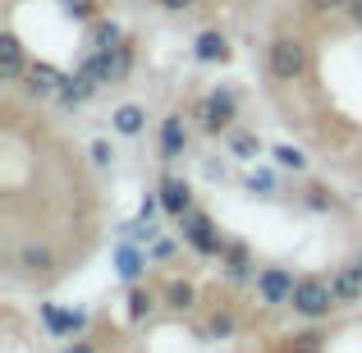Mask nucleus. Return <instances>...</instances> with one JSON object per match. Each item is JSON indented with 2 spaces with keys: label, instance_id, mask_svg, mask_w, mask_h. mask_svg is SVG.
<instances>
[{
  "label": "nucleus",
  "instance_id": "obj_1",
  "mask_svg": "<svg viewBox=\"0 0 362 353\" xmlns=\"http://www.w3.org/2000/svg\"><path fill=\"white\" fill-rule=\"evenodd\" d=\"M289 308L298 312V317H308V321L326 317L330 308H339V299H335V284H330V280H321V275H303V280L293 284V299H289Z\"/></svg>",
  "mask_w": 362,
  "mask_h": 353
},
{
  "label": "nucleus",
  "instance_id": "obj_2",
  "mask_svg": "<svg viewBox=\"0 0 362 353\" xmlns=\"http://www.w3.org/2000/svg\"><path fill=\"white\" fill-rule=\"evenodd\" d=\"M266 64H271V79H280V83L303 79V69H308V46H303V37H275L271 51H266Z\"/></svg>",
  "mask_w": 362,
  "mask_h": 353
},
{
  "label": "nucleus",
  "instance_id": "obj_3",
  "mask_svg": "<svg viewBox=\"0 0 362 353\" xmlns=\"http://www.w3.org/2000/svg\"><path fill=\"white\" fill-rule=\"evenodd\" d=\"M179 234H184V243L193 248V253H202V257H216L221 253V234H216V221L206 212H184L179 216Z\"/></svg>",
  "mask_w": 362,
  "mask_h": 353
},
{
  "label": "nucleus",
  "instance_id": "obj_4",
  "mask_svg": "<svg viewBox=\"0 0 362 353\" xmlns=\"http://www.w3.org/2000/svg\"><path fill=\"white\" fill-rule=\"evenodd\" d=\"M252 284H257V299L266 303V308H284V303L293 299V271L289 266H262V271L252 275Z\"/></svg>",
  "mask_w": 362,
  "mask_h": 353
},
{
  "label": "nucleus",
  "instance_id": "obj_5",
  "mask_svg": "<svg viewBox=\"0 0 362 353\" xmlns=\"http://www.w3.org/2000/svg\"><path fill=\"white\" fill-rule=\"evenodd\" d=\"M193 120L202 124L206 133H230V124H234V97H230V92H211V97H202L193 106Z\"/></svg>",
  "mask_w": 362,
  "mask_h": 353
},
{
  "label": "nucleus",
  "instance_id": "obj_6",
  "mask_svg": "<svg viewBox=\"0 0 362 353\" xmlns=\"http://www.w3.org/2000/svg\"><path fill=\"white\" fill-rule=\"evenodd\" d=\"M23 79H28L23 88L33 92V97H60V88H64V79H69V74L51 69V64H28Z\"/></svg>",
  "mask_w": 362,
  "mask_h": 353
},
{
  "label": "nucleus",
  "instance_id": "obj_7",
  "mask_svg": "<svg viewBox=\"0 0 362 353\" xmlns=\"http://www.w3.org/2000/svg\"><path fill=\"white\" fill-rule=\"evenodd\" d=\"M42 321H46V330H51V335H60V340H74L83 326H88V317H83V312H60L55 303H42Z\"/></svg>",
  "mask_w": 362,
  "mask_h": 353
},
{
  "label": "nucleus",
  "instance_id": "obj_8",
  "mask_svg": "<svg viewBox=\"0 0 362 353\" xmlns=\"http://www.w3.org/2000/svg\"><path fill=\"white\" fill-rule=\"evenodd\" d=\"M184 147H188L184 115H165V120H160V161H179Z\"/></svg>",
  "mask_w": 362,
  "mask_h": 353
},
{
  "label": "nucleus",
  "instance_id": "obj_9",
  "mask_svg": "<svg viewBox=\"0 0 362 353\" xmlns=\"http://www.w3.org/2000/svg\"><path fill=\"white\" fill-rule=\"evenodd\" d=\"M23 74H28L23 46H18V37H14V33H5V37H0V79H5V83H18Z\"/></svg>",
  "mask_w": 362,
  "mask_h": 353
},
{
  "label": "nucleus",
  "instance_id": "obj_10",
  "mask_svg": "<svg viewBox=\"0 0 362 353\" xmlns=\"http://www.w3.org/2000/svg\"><path fill=\"white\" fill-rule=\"evenodd\" d=\"M160 212H170L175 221L184 212H193V188H188L184 179H165V184H160Z\"/></svg>",
  "mask_w": 362,
  "mask_h": 353
},
{
  "label": "nucleus",
  "instance_id": "obj_11",
  "mask_svg": "<svg viewBox=\"0 0 362 353\" xmlns=\"http://www.w3.org/2000/svg\"><path fill=\"white\" fill-rule=\"evenodd\" d=\"M330 284H335L339 308H344V303H358V299H362V271H358L354 262H349V266H339V271L330 275Z\"/></svg>",
  "mask_w": 362,
  "mask_h": 353
},
{
  "label": "nucleus",
  "instance_id": "obj_12",
  "mask_svg": "<svg viewBox=\"0 0 362 353\" xmlns=\"http://www.w3.org/2000/svg\"><path fill=\"white\" fill-rule=\"evenodd\" d=\"M193 55L202 64H225V60H230V42H225V33H202L193 42Z\"/></svg>",
  "mask_w": 362,
  "mask_h": 353
},
{
  "label": "nucleus",
  "instance_id": "obj_13",
  "mask_svg": "<svg viewBox=\"0 0 362 353\" xmlns=\"http://www.w3.org/2000/svg\"><path fill=\"white\" fill-rule=\"evenodd\" d=\"M97 88H101V83H97V79H88V74L78 69L74 79H64V88H60V101H69V106H83V101H88Z\"/></svg>",
  "mask_w": 362,
  "mask_h": 353
},
{
  "label": "nucleus",
  "instance_id": "obj_14",
  "mask_svg": "<svg viewBox=\"0 0 362 353\" xmlns=\"http://www.w3.org/2000/svg\"><path fill=\"white\" fill-rule=\"evenodd\" d=\"M115 266H119L124 280H138V275L147 271V253H138L133 243H119V248H115Z\"/></svg>",
  "mask_w": 362,
  "mask_h": 353
},
{
  "label": "nucleus",
  "instance_id": "obj_15",
  "mask_svg": "<svg viewBox=\"0 0 362 353\" xmlns=\"http://www.w3.org/2000/svg\"><path fill=\"white\" fill-rule=\"evenodd\" d=\"M110 124H115V133H124V138H138L142 124H147V110L142 106H119L115 115H110Z\"/></svg>",
  "mask_w": 362,
  "mask_h": 353
},
{
  "label": "nucleus",
  "instance_id": "obj_16",
  "mask_svg": "<svg viewBox=\"0 0 362 353\" xmlns=\"http://www.w3.org/2000/svg\"><path fill=\"white\" fill-rule=\"evenodd\" d=\"M221 262H225V275H230V280H247V248L243 243H225L221 248Z\"/></svg>",
  "mask_w": 362,
  "mask_h": 353
},
{
  "label": "nucleus",
  "instance_id": "obj_17",
  "mask_svg": "<svg viewBox=\"0 0 362 353\" xmlns=\"http://www.w3.org/2000/svg\"><path fill=\"white\" fill-rule=\"evenodd\" d=\"M18 266H23L28 275H46V271H51V253L37 248V243H28L23 253H18Z\"/></svg>",
  "mask_w": 362,
  "mask_h": 353
},
{
  "label": "nucleus",
  "instance_id": "obj_18",
  "mask_svg": "<svg viewBox=\"0 0 362 353\" xmlns=\"http://www.w3.org/2000/svg\"><path fill=\"white\" fill-rule=\"evenodd\" d=\"M193 299H197L193 284H184V280H175L165 289V308H175V312H188V308H193Z\"/></svg>",
  "mask_w": 362,
  "mask_h": 353
},
{
  "label": "nucleus",
  "instance_id": "obj_19",
  "mask_svg": "<svg viewBox=\"0 0 362 353\" xmlns=\"http://www.w3.org/2000/svg\"><path fill=\"white\" fill-rule=\"evenodd\" d=\"M151 308H156V299L147 289H129V321H147Z\"/></svg>",
  "mask_w": 362,
  "mask_h": 353
},
{
  "label": "nucleus",
  "instance_id": "obj_20",
  "mask_svg": "<svg viewBox=\"0 0 362 353\" xmlns=\"http://www.w3.org/2000/svg\"><path fill=\"white\" fill-rule=\"evenodd\" d=\"M124 42V33H119V23H106V18H101V23H92V46H119Z\"/></svg>",
  "mask_w": 362,
  "mask_h": 353
},
{
  "label": "nucleus",
  "instance_id": "obj_21",
  "mask_svg": "<svg viewBox=\"0 0 362 353\" xmlns=\"http://www.w3.org/2000/svg\"><path fill=\"white\" fill-rule=\"evenodd\" d=\"M275 161H280L284 170H308V156H303L298 147H289V142H280V147H275Z\"/></svg>",
  "mask_w": 362,
  "mask_h": 353
},
{
  "label": "nucleus",
  "instance_id": "obj_22",
  "mask_svg": "<svg viewBox=\"0 0 362 353\" xmlns=\"http://www.w3.org/2000/svg\"><path fill=\"white\" fill-rule=\"evenodd\" d=\"M230 151L234 156H257L262 142H257V133H230Z\"/></svg>",
  "mask_w": 362,
  "mask_h": 353
},
{
  "label": "nucleus",
  "instance_id": "obj_23",
  "mask_svg": "<svg viewBox=\"0 0 362 353\" xmlns=\"http://www.w3.org/2000/svg\"><path fill=\"white\" fill-rule=\"evenodd\" d=\"M225 335H234V317L230 312H216L211 317V340H225Z\"/></svg>",
  "mask_w": 362,
  "mask_h": 353
},
{
  "label": "nucleus",
  "instance_id": "obj_24",
  "mask_svg": "<svg viewBox=\"0 0 362 353\" xmlns=\"http://www.w3.org/2000/svg\"><path fill=\"white\" fill-rule=\"evenodd\" d=\"M247 188H252V193H271V175H266V170H252V175H247Z\"/></svg>",
  "mask_w": 362,
  "mask_h": 353
},
{
  "label": "nucleus",
  "instance_id": "obj_25",
  "mask_svg": "<svg viewBox=\"0 0 362 353\" xmlns=\"http://www.w3.org/2000/svg\"><path fill=\"white\" fill-rule=\"evenodd\" d=\"M312 14H330V9H349V0H308Z\"/></svg>",
  "mask_w": 362,
  "mask_h": 353
},
{
  "label": "nucleus",
  "instance_id": "obj_26",
  "mask_svg": "<svg viewBox=\"0 0 362 353\" xmlns=\"http://www.w3.org/2000/svg\"><path fill=\"white\" fill-rule=\"evenodd\" d=\"M64 5H69V14H74V18H83V23L92 18V5H88V0H64Z\"/></svg>",
  "mask_w": 362,
  "mask_h": 353
},
{
  "label": "nucleus",
  "instance_id": "obj_27",
  "mask_svg": "<svg viewBox=\"0 0 362 353\" xmlns=\"http://www.w3.org/2000/svg\"><path fill=\"white\" fill-rule=\"evenodd\" d=\"M92 166H110V147L106 142H92Z\"/></svg>",
  "mask_w": 362,
  "mask_h": 353
},
{
  "label": "nucleus",
  "instance_id": "obj_28",
  "mask_svg": "<svg viewBox=\"0 0 362 353\" xmlns=\"http://www.w3.org/2000/svg\"><path fill=\"white\" fill-rule=\"evenodd\" d=\"M151 257H160V262L175 257V243H170V238H156V243H151Z\"/></svg>",
  "mask_w": 362,
  "mask_h": 353
},
{
  "label": "nucleus",
  "instance_id": "obj_29",
  "mask_svg": "<svg viewBox=\"0 0 362 353\" xmlns=\"http://www.w3.org/2000/svg\"><path fill=\"white\" fill-rule=\"evenodd\" d=\"M293 353H317V335H303V345L293 349Z\"/></svg>",
  "mask_w": 362,
  "mask_h": 353
},
{
  "label": "nucleus",
  "instance_id": "obj_30",
  "mask_svg": "<svg viewBox=\"0 0 362 353\" xmlns=\"http://www.w3.org/2000/svg\"><path fill=\"white\" fill-rule=\"evenodd\" d=\"M349 18H354V23L362 28V0H349Z\"/></svg>",
  "mask_w": 362,
  "mask_h": 353
},
{
  "label": "nucleus",
  "instance_id": "obj_31",
  "mask_svg": "<svg viewBox=\"0 0 362 353\" xmlns=\"http://www.w3.org/2000/svg\"><path fill=\"white\" fill-rule=\"evenodd\" d=\"M64 353H92L88 340H74V345H64Z\"/></svg>",
  "mask_w": 362,
  "mask_h": 353
},
{
  "label": "nucleus",
  "instance_id": "obj_32",
  "mask_svg": "<svg viewBox=\"0 0 362 353\" xmlns=\"http://www.w3.org/2000/svg\"><path fill=\"white\" fill-rule=\"evenodd\" d=\"M160 5H165V9H175V14H179V9H188L193 0H160Z\"/></svg>",
  "mask_w": 362,
  "mask_h": 353
},
{
  "label": "nucleus",
  "instance_id": "obj_33",
  "mask_svg": "<svg viewBox=\"0 0 362 353\" xmlns=\"http://www.w3.org/2000/svg\"><path fill=\"white\" fill-rule=\"evenodd\" d=\"M354 266H358V271H362V257H358V262H354Z\"/></svg>",
  "mask_w": 362,
  "mask_h": 353
}]
</instances>
